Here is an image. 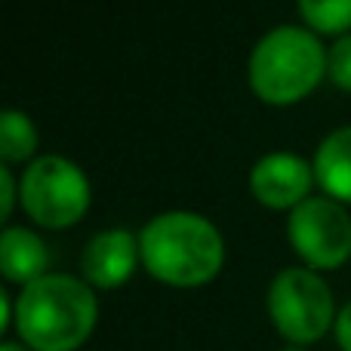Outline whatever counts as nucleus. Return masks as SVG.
Returning <instances> with one entry per match:
<instances>
[{"mask_svg": "<svg viewBox=\"0 0 351 351\" xmlns=\"http://www.w3.org/2000/svg\"><path fill=\"white\" fill-rule=\"evenodd\" d=\"M139 250L145 271L179 290L210 284L225 265L222 231L191 210H170L148 219L139 231Z\"/></svg>", "mask_w": 351, "mask_h": 351, "instance_id": "nucleus-1", "label": "nucleus"}, {"mask_svg": "<svg viewBox=\"0 0 351 351\" xmlns=\"http://www.w3.org/2000/svg\"><path fill=\"white\" fill-rule=\"evenodd\" d=\"M99 321L96 290L71 274H47L16 296L19 342L31 351H77Z\"/></svg>", "mask_w": 351, "mask_h": 351, "instance_id": "nucleus-2", "label": "nucleus"}, {"mask_svg": "<svg viewBox=\"0 0 351 351\" xmlns=\"http://www.w3.org/2000/svg\"><path fill=\"white\" fill-rule=\"evenodd\" d=\"M327 74V49L311 28L278 25L256 40L247 62L250 90L265 105H293L317 90Z\"/></svg>", "mask_w": 351, "mask_h": 351, "instance_id": "nucleus-3", "label": "nucleus"}, {"mask_svg": "<svg viewBox=\"0 0 351 351\" xmlns=\"http://www.w3.org/2000/svg\"><path fill=\"white\" fill-rule=\"evenodd\" d=\"M268 317L290 346H311L336 327V302L321 271L284 268L268 284Z\"/></svg>", "mask_w": 351, "mask_h": 351, "instance_id": "nucleus-4", "label": "nucleus"}, {"mask_svg": "<svg viewBox=\"0 0 351 351\" xmlns=\"http://www.w3.org/2000/svg\"><path fill=\"white\" fill-rule=\"evenodd\" d=\"M22 206L43 228H68L90 210V179L74 160L62 154H43L22 173Z\"/></svg>", "mask_w": 351, "mask_h": 351, "instance_id": "nucleus-5", "label": "nucleus"}, {"mask_svg": "<svg viewBox=\"0 0 351 351\" xmlns=\"http://www.w3.org/2000/svg\"><path fill=\"white\" fill-rule=\"evenodd\" d=\"M287 241L311 271H333L351 259V216L333 197H308L287 216Z\"/></svg>", "mask_w": 351, "mask_h": 351, "instance_id": "nucleus-6", "label": "nucleus"}, {"mask_svg": "<svg viewBox=\"0 0 351 351\" xmlns=\"http://www.w3.org/2000/svg\"><path fill=\"white\" fill-rule=\"evenodd\" d=\"M315 164L293 152H271L250 170V191L268 210H296L311 197Z\"/></svg>", "mask_w": 351, "mask_h": 351, "instance_id": "nucleus-7", "label": "nucleus"}, {"mask_svg": "<svg viewBox=\"0 0 351 351\" xmlns=\"http://www.w3.org/2000/svg\"><path fill=\"white\" fill-rule=\"evenodd\" d=\"M142 265L139 234L127 228H105L86 241L80 253V271L93 290H117Z\"/></svg>", "mask_w": 351, "mask_h": 351, "instance_id": "nucleus-8", "label": "nucleus"}, {"mask_svg": "<svg viewBox=\"0 0 351 351\" xmlns=\"http://www.w3.org/2000/svg\"><path fill=\"white\" fill-rule=\"evenodd\" d=\"M49 268V250L34 231L6 225L0 234V271L10 284L28 287L34 280L47 278Z\"/></svg>", "mask_w": 351, "mask_h": 351, "instance_id": "nucleus-9", "label": "nucleus"}, {"mask_svg": "<svg viewBox=\"0 0 351 351\" xmlns=\"http://www.w3.org/2000/svg\"><path fill=\"white\" fill-rule=\"evenodd\" d=\"M315 179L327 197L351 204V127H339L317 145Z\"/></svg>", "mask_w": 351, "mask_h": 351, "instance_id": "nucleus-10", "label": "nucleus"}, {"mask_svg": "<svg viewBox=\"0 0 351 351\" xmlns=\"http://www.w3.org/2000/svg\"><path fill=\"white\" fill-rule=\"evenodd\" d=\"M37 142H40L37 127L25 111L6 108L0 114V158H3L6 167L28 160L37 152Z\"/></svg>", "mask_w": 351, "mask_h": 351, "instance_id": "nucleus-11", "label": "nucleus"}, {"mask_svg": "<svg viewBox=\"0 0 351 351\" xmlns=\"http://www.w3.org/2000/svg\"><path fill=\"white\" fill-rule=\"evenodd\" d=\"M299 12L315 34H351V0H299Z\"/></svg>", "mask_w": 351, "mask_h": 351, "instance_id": "nucleus-12", "label": "nucleus"}, {"mask_svg": "<svg viewBox=\"0 0 351 351\" xmlns=\"http://www.w3.org/2000/svg\"><path fill=\"white\" fill-rule=\"evenodd\" d=\"M327 77L339 90L351 93V34H342L333 47L327 49Z\"/></svg>", "mask_w": 351, "mask_h": 351, "instance_id": "nucleus-13", "label": "nucleus"}, {"mask_svg": "<svg viewBox=\"0 0 351 351\" xmlns=\"http://www.w3.org/2000/svg\"><path fill=\"white\" fill-rule=\"evenodd\" d=\"M16 200H22V188L16 185L10 167H0V219H10L16 210Z\"/></svg>", "mask_w": 351, "mask_h": 351, "instance_id": "nucleus-14", "label": "nucleus"}, {"mask_svg": "<svg viewBox=\"0 0 351 351\" xmlns=\"http://www.w3.org/2000/svg\"><path fill=\"white\" fill-rule=\"evenodd\" d=\"M333 333H336V342H339V348H342V351H351V302L339 311Z\"/></svg>", "mask_w": 351, "mask_h": 351, "instance_id": "nucleus-15", "label": "nucleus"}, {"mask_svg": "<svg viewBox=\"0 0 351 351\" xmlns=\"http://www.w3.org/2000/svg\"><path fill=\"white\" fill-rule=\"evenodd\" d=\"M0 351H31L25 342H19V339H6L3 346H0Z\"/></svg>", "mask_w": 351, "mask_h": 351, "instance_id": "nucleus-16", "label": "nucleus"}, {"mask_svg": "<svg viewBox=\"0 0 351 351\" xmlns=\"http://www.w3.org/2000/svg\"><path fill=\"white\" fill-rule=\"evenodd\" d=\"M284 351H302V348H299V346H290V348H284Z\"/></svg>", "mask_w": 351, "mask_h": 351, "instance_id": "nucleus-17", "label": "nucleus"}]
</instances>
